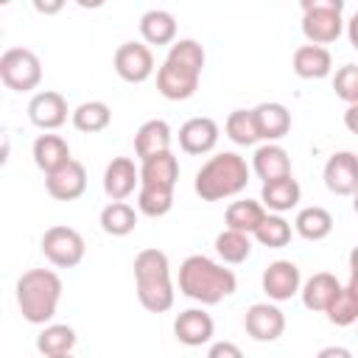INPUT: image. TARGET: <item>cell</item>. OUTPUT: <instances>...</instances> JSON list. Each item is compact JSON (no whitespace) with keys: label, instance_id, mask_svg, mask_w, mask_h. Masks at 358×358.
Segmentation results:
<instances>
[{"label":"cell","instance_id":"obj_1","mask_svg":"<svg viewBox=\"0 0 358 358\" xmlns=\"http://www.w3.org/2000/svg\"><path fill=\"white\" fill-rule=\"evenodd\" d=\"M204 48L196 39H176L168 48V56L162 59L157 70V92L168 101H187L196 95L201 70H204Z\"/></svg>","mask_w":358,"mask_h":358},{"label":"cell","instance_id":"obj_2","mask_svg":"<svg viewBox=\"0 0 358 358\" xmlns=\"http://www.w3.org/2000/svg\"><path fill=\"white\" fill-rule=\"evenodd\" d=\"M238 288V277L224 263H215L207 255H187L179 266V291L201 305H218L232 296Z\"/></svg>","mask_w":358,"mask_h":358},{"label":"cell","instance_id":"obj_3","mask_svg":"<svg viewBox=\"0 0 358 358\" xmlns=\"http://www.w3.org/2000/svg\"><path fill=\"white\" fill-rule=\"evenodd\" d=\"M134 291L148 313H165L173 308L176 291L171 280V263L162 249H140L134 255Z\"/></svg>","mask_w":358,"mask_h":358},{"label":"cell","instance_id":"obj_4","mask_svg":"<svg viewBox=\"0 0 358 358\" xmlns=\"http://www.w3.org/2000/svg\"><path fill=\"white\" fill-rule=\"evenodd\" d=\"M249 173L252 168L246 165V159L238 151H218L213 154L193 179V190L201 201H221V199H232L241 190H246L249 185Z\"/></svg>","mask_w":358,"mask_h":358},{"label":"cell","instance_id":"obj_5","mask_svg":"<svg viewBox=\"0 0 358 358\" xmlns=\"http://www.w3.org/2000/svg\"><path fill=\"white\" fill-rule=\"evenodd\" d=\"M62 277L53 268H28L25 274H20L14 294H17V305L20 313L28 324H50V319L56 316L59 299H62Z\"/></svg>","mask_w":358,"mask_h":358},{"label":"cell","instance_id":"obj_6","mask_svg":"<svg viewBox=\"0 0 358 358\" xmlns=\"http://www.w3.org/2000/svg\"><path fill=\"white\" fill-rule=\"evenodd\" d=\"M347 28L344 0H305L302 3V34L308 45H330Z\"/></svg>","mask_w":358,"mask_h":358},{"label":"cell","instance_id":"obj_7","mask_svg":"<svg viewBox=\"0 0 358 358\" xmlns=\"http://www.w3.org/2000/svg\"><path fill=\"white\" fill-rule=\"evenodd\" d=\"M0 81L14 92H31L42 84V62L31 48H6L0 56Z\"/></svg>","mask_w":358,"mask_h":358},{"label":"cell","instance_id":"obj_8","mask_svg":"<svg viewBox=\"0 0 358 358\" xmlns=\"http://www.w3.org/2000/svg\"><path fill=\"white\" fill-rule=\"evenodd\" d=\"M39 249H42L45 260L53 263L56 268H76L84 260L87 243H84V238H81L78 229L64 227V224H56V227H48L42 232Z\"/></svg>","mask_w":358,"mask_h":358},{"label":"cell","instance_id":"obj_9","mask_svg":"<svg viewBox=\"0 0 358 358\" xmlns=\"http://www.w3.org/2000/svg\"><path fill=\"white\" fill-rule=\"evenodd\" d=\"M115 73L129 84H143L154 76V53L145 42H123L115 50Z\"/></svg>","mask_w":358,"mask_h":358},{"label":"cell","instance_id":"obj_10","mask_svg":"<svg viewBox=\"0 0 358 358\" xmlns=\"http://www.w3.org/2000/svg\"><path fill=\"white\" fill-rule=\"evenodd\" d=\"M67 115H73L67 106V98L56 90H39L28 101V120L42 131L62 129L67 123Z\"/></svg>","mask_w":358,"mask_h":358},{"label":"cell","instance_id":"obj_11","mask_svg":"<svg viewBox=\"0 0 358 358\" xmlns=\"http://www.w3.org/2000/svg\"><path fill=\"white\" fill-rule=\"evenodd\" d=\"M260 288L271 302H285L302 291V274L299 266L291 260H274L263 268Z\"/></svg>","mask_w":358,"mask_h":358},{"label":"cell","instance_id":"obj_12","mask_svg":"<svg viewBox=\"0 0 358 358\" xmlns=\"http://www.w3.org/2000/svg\"><path fill=\"white\" fill-rule=\"evenodd\" d=\"M322 179L333 196H355L358 193V157L352 151L330 154L324 162Z\"/></svg>","mask_w":358,"mask_h":358},{"label":"cell","instance_id":"obj_13","mask_svg":"<svg viewBox=\"0 0 358 358\" xmlns=\"http://www.w3.org/2000/svg\"><path fill=\"white\" fill-rule=\"evenodd\" d=\"M243 330L255 341H277L285 333V313L277 302H255L243 316Z\"/></svg>","mask_w":358,"mask_h":358},{"label":"cell","instance_id":"obj_14","mask_svg":"<svg viewBox=\"0 0 358 358\" xmlns=\"http://www.w3.org/2000/svg\"><path fill=\"white\" fill-rule=\"evenodd\" d=\"M134 190H140V168L131 157H115L103 168V193L109 201H126Z\"/></svg>","mask_w":358,"mask_h":358},{"label":"cell","instance_id":"obj_15","mask_svg":"<svg viewBox=\"0 0 358 358\" xmlns=\"http://www.w3.org/2000/svg\"><path fill=\"white\" fill-rule=\"evenodd\" d=\"M45 190L56 201H76L87 190V168L78 159H70L59 171L45 176Z\"/></svg>","mask_w":358,"mask_h":358},{"label":"cell","instance_id":"obj_16","mask_svg":"<svg viewBox=\"0 0 358 358\" xmlns=\"http://www.w3.org/2000/svg\"><path fill=\"white\" fill-rule=\"evenodd\" d=\"M173 336L185 347H201L213 341L215 322L204 308H187L173 319Z\"/></svg>","mask_w":358,"mask_h":358},{"label":"cell","instance_id":"obj_17","mask_svg":"<svg viewBox=\"0 0 358 358\" xmlns=\"http://www.w3.org/2000/svg\"><path fill=\"white\" fill-rule=\"evenodd\" d=\"M218 123L207 115H199V117H190L179 126V148L185 154H193V157H201V154H210L218 143Z\"/></svg>","mask_w":358,"mask_h":358},{"label":"cell","instance_id":"obj_18","mask_svg":"<svg viewBox=\"0 0 358 358\" xmlns=\"http://www.w3.org/2000/svg\"><path fill=\"white\" fill-rule=\"evenodd\" d=\"M176 179H179V159L173 157V151H162L140 162V187L173 190Z\"/></svg>","mask_w":358,"mask_h":358},{"label":"cell","instance_id":"obj_19","mask_svg":"<svg viewBox=\"0 0 358 358\" xmlns=\"http://www.w3.org/2000/svg\"><path fill=\"white\" fill-rule=\"evenodd\" d=\"M252 171L263 185L291 176V157L280 143H263L252 154Z\"/></svg>","mask_w":358,"mask_h":358},{"label":"cell","instance_id":"obj_20","mask_svg":"<svg viewBox=\"0 0 358 358\" xmlns=\"http://www.w3.org/2000/svg\"><path fill=\"white\" fill-rule=\"evenodd\" d=\"M291 67L305 81H319L333 73V56L322 45H299L291 56Z\"/></svg>","mask_w":358,"mask_h":358},{"label":"cell","instance_id":"obj_21","mask_svg":"<svg viewBox=\"0 0 358 358\" xmlns=\"http://www.w3.org/2000/svg\"><path fill=\"white\" fill-rule=\"evenodd\" d=\"M255 123H257V134L266 143H277L291 131V112L285 103L277 101H263L255 109Z\"/></svg>","mask_w":358,"mask_h":358},{"label":"cell","instance_id":"obj_22","mask_svg":"<svg viewBox=\"0 0 358 358\" xmlns=\"http://www.w3.org/2000/svg\"><path fill=\"white\" fill-rule=\"evenodd\" d=\"M31 157H34V165L48 176L53 171H59L62 165H67L73 157H70V145L62 134H39L31 145Z\"/></svg>","mask_w":358,"mask_h":358},{"label":"cell","instance_id":"obj_23","mask_svg":"<svg viewBox=\"0 0 358 358\" xmlns=\"http://www.w3.org/2000/svg\"><path fill=\"white\" fill-rule=\"evenodd\" d=\"M171 140H173V131L168 126V120L162 117H151L145 120L137 134H134V154L143 159L154 157V154H162V151H171Z\"/></svg>","mask_w":358,"mask_h":358},{"label":"cell","instance_id":"obj_24","mask_svg":"<svg viewBox=\"0 0 358 358\" xmlns=\"http://www.w3.org/2000/svg\"><path fill=\"white\" fill-rule=\"evenodd\" d=\"M299 199H302V187H299V182L294 176H282V179L266 182L260 187V204L268 213H277V215L299 207Z\"/></svg>","mask_w":358,"mask_h":358},{"label":"cell","instance_id":"obj_25","mask_svg":"<svg viewBox=\"0 0 358 358\" xmlns=\"http://www.w3.org/2000/svg\"><path fill=\"white\" fill-rule=\"evenodd\" d=\"M338 291H341V282L336 280V274H330V271H316V274H310V277L302 282L299 296H302V305H305L308 310L324 313L327 305L336 299Z\"/></svg>","mask_w":358,"mask_h":358},{"label":"cell","instance_id":"obj_26","mask_svg":"<svg viewBox=\"0 0 358 358\" xmlns=\"http://www.w3.org/2000/svg\"><path fill=\"white\" fill-rule=\"evenodd\" d=\"M140 36L145 45H173L176 42V17L165 8H148L140 17Z\"/></svg>","mask_w":358,"mask_h":358},{"label":"cell","instance_id":"obj_27","mask_svg":"<svg viewBox=\"0 0 358 358\" xmlns=\"http://www.w3.org/2000/svg\"><path fill=\"white\" fill-rule=\"evenodd\" d=\"M266 215H268V210L260 201H255V199H238V201H232L224 210V224H227V229L255 235Z\"/></svg>","mask_w":358,"mask_h":358},{"label":"cell","instance_id":"obj_28","mask_svg":"<svg viewBox=\"0 0 358 358\" xmlns=\"http://www.w3.org/2000/svg\"><path fill=\"white\" fill-rule=\"evenodd\" d=\"M294 232L305 241H324L330 232H333V215L330 210L319 207V204H310V207H302L294 218Z\"/></svg>","mask_w":358,"mask_h":358},{"label":"cell","instance_id":"obj_29","mask_svg":"<svg viewBox=\"0 0 358 358\" xmlns=\"http://www.w3.org/2000/svg\"><path fill=\"white\" fill-rule=\"evenodd\" d=\"M101 229L112 238H126L137 227V210L129 201H109L101 210Z\"/></svg>","mask_w":358,"mask_h":358},{"label":"cell","instance_id":"obj_30","mask_svg":"<svg viewBox=\"0 0 358 358\" xmlns=\"http://www.w3.org/2000/svg\"><path fill=\"white\" fill-rule=\"evenodd\" d=\"M76 341H78V336H76V330L70 327V324H45L42 330H39V336H36V350L45 355V358H53V355H67V352H73V347H76Z\"/></svg>","mask_w":358,"mask_h":358},{"label":"cell","instance_id":"obj_31","mask_svg":"<svg viewBox=\"0 0 358 358\" xmlns=\"http://www.w3.org/2000/svg\"><path fill=\"white\" fill-rule=\"evenodd\" d=\"M70 120H73V126H76L78 131H84V134H98V131L109 129V123H112V109H109V103H103V101H84V103H78V106L73 109Z\"/></svg>","mask_w":358,"mask_h":358},{"label":"cell","instance_id":"obj_32","mask_svg":"<svg viewBox=\"0 0 358 358\" xmlns=\"http://www.w3.org/2000/svg\"><path fill=\"white\" fill-rule=\"evenodd\" d=\"M215 255L229 263V266H238L243 260H249L252 255V235L246 232H235V229H224L215 235Z\"/></svg>","mask_w":358,"mask_h":358},{"label":"cell","instance_id":"obj_33","mask_svg":"<svg viewBox=\"0 0 358 358\" xmlns=\"http://www.w3.org/2000/svg\"><path fill=\"white\" fill-rule=\"evenodd\" d=\"M224 131H227V137L235 145H255V143H260V134H257V123H255V112L252 109H232L227 115Z\"/></svg>","mask_w":358,"mask_h":358},{"label":"cell","instance_id":"obj_34","mask_svg":"<svg viewBox=\"0 0 358 358\" xmlns=\"http://www.w3.org/2000/svg\"><path fill=\"white\" fill-rule=\"evenodd\" d=\"M252 238H255L260 246H266V249H282V246H288V241H291V224H288L282 215L268 213Z\"/></svg>","mask_w":358,"mask_h":358},{"label":"cell","instance_id":"obj_35","mask_svg":"<svg viewBox=\"0 0 358 358\" xmlns=\"http://www.w3.org/2000/svg\"><path fill=\"white\" fill-rule=\"evenodd\" d=\"M324 316H327V322L336 324V327H350V324L358 322V299L350 294L347 285H341V291L336 294V299L327 305Z\"/></svg>","mask_w":358,"mask_h":358},{"label":"cell","instance_id":"obj_36","mask_svg":"<svg viewBox=\"0 0 358 358\" xmlns=\"http://www.w3.org/2000/svg\"><path fill=\"white\" fill-rule=\"evenodd\" d=\"M173 207V190H154V187H140L137 190V213L148 218H162Z\"/></svg>","mask_w":358,"mask_h":358},{"label":"cell","instance_id":"obj_37","mask_svg":"<svg viewBox=\"0 0 358 358\" xmlns=\"http://www.w3.org/2000/svg\"><path fill=\"white\" fill-rule=\"evenodd\" d=\"M333 90H336V98H341L347 106H355L358 103V64H341L333 76Z\"/></svg>","mask_w":358,"mask_h":358},{"label":"cell","instance_id":"obj_38","mask_svg":"<svg viewBox=\"0 0 358 358\" xmlns=\"http://www.w3.org/2000/svg\"><path fill=\"white\" fill-rule=\"evenodd\" d=\"M207 358H243V350L235 341H213Z\"/></svg>","mask_w":358,"mask_h":358},{"label":"cell","instance_id":"obj_39","mask_svg":"<svg viewBox=\"0 0 358 358\" xmlns=\"http://www.w3.org/2000/svg\"><path fill=\"white\" fill-rule=\"evenodd\" d=\"M316 358H352V352L347 347H341V344H330V347H322L316 352Z\"/></svg>","mask_w":358,"mask_h":358},{"label":"cell","instance_id":"obj_40","mask_svg":"<svg viewBox=\"0 0 358 358\" xmlns=\"http://www.w3.org/2000/svg\"><path fill=\"white\" fill-rule=\"evenodd\" d=\"M344 126H347V131L358 134V103H355V106H347V112H344Z\"/></svg>","mask_w":358,"mask_h":358},{"label":"cell","instance_id":"obj_41","mask_svg":"<svg viewBox=\"0 0 358 358\" xmlns=\"http://www.w3.org/2000/svg\"><path fill=\"white\" fill-rule=\"evenodd\" d=\"M347 36H350V45L358 50V8H355V14L347 22Z\"/></svg>","mask_w":358,"mask_h":358},{"label":"cell","instance_id":"obj_42","mask_svg":"<svg viewBox=\"0 0 358 358\" xmlns=\"http://www.w3.org/2000/svg\"><path fill=\"white\" fill-rule=\"evenodd\" d=\"M34 8H36L39 14H56V11H62V8H64V3H62V0H53V3H39V0H36V3H34Z\"/></svg>","mask_w":358,"mask_h":358},{"label":"cell","instance_id":"obj_43","mask_svg":"<svg viewBox=\"0 0 358 358\" xmlns=\"http://www.w3.org/2000/svg\"><path fill=\"white\" fill-rule=\"evenodd\" d=\"M350 274H358V246H352L350 252Z\"/></svg>","mask_w":358,"mask_h":358},{"label":"cell","instance_id":"obj_44","mask_svg":"<svg viewBox=\"0 0 358 358\" xmlns=\"http://www.w3.org/2000/svg\"><path fill=\"white\" fill-rule=\"evenodd\" d=\"M347 288H350V294L358 299V274H350V282H347Z\"/></svg>","mask_w":358,"mask_h":358},{"label":"cell","instance_id":"obj_45","mask_svg":"<svg viewBox=\"0 0 358 358\" xmlns=\"http://www.w3.org/2000/svg\"><path fill=\"white\" fill-rule=\"evenodd\" d=\"M352 210H355V215H358V193L352 196Z\"/></svg>","mask_w":358,"mask_h":358},{"label":"cell","instance_id":"obj_46","mask_svg":"<svg viewBox=\"0 0 358 358\" xmlns=\"http://www.w3.org/2000/svg\"><path fill=\"white\" fill-rule=\"evenodd\" d=\"M53 358H76L73 352H67V355H53Z\"/></svg>","mask_w":358,"mask_h":358}]
</instances>
